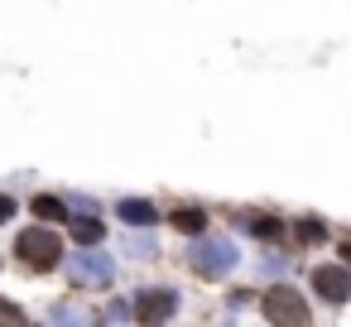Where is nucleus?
Wrapping results in <instances>:
<instances>
[{
	"label": "nucleus",
	"instance_id": "6ab92c4d",
	"mask_svg": "<svg viewBox=\"0 0 351 327\" xmlns=\"http://www.w3.org/2000/svg\"><path fill=\"white\" fill-rule=\"evenodd\" d=\"M284 269H289V260H284V255H274V260H265V274H284Z\"/></svg>",
	"mask_w": 351,
	"mask_h": 327
},
{
	"label": "nucleus",
	"instance_id": "ddd939ff",
	"mask_svg": "<svg viewBox=\"0 0 351 327\" xmlns=\"http://www.w3.org/2000/svg\"><path fill=\"white\" fill-rule=\"evenodd\" d=\"M125 250H130V255H140V260H154V255H159V241H154V236H130V241H125Z\"/></svg>",
	"mask_w": 351,
	"mask_h": 327
},
{
	"label": "nucleus",
	"instance_id": "f3484780",
	"mask_svg": "<svg viewBox=\"0 0 351 327\" xmlns=\"http://www.w3.org/2000/svg\"><path fill=\"white\" fill-rule=\"evenodd\" d=\"M250 298H255V293H245V289H236V293H231V298H226V308H231V313H236V308H245V303H250Z\"/></svg>",
	"mask_w": 351,
	"mask_h": 327
},
{
	"label": "nucleus",
	"instance_id": "1a4fd4ad",
	"mask_svg": "<svg viewBox=\"0 0 351 327\" xmlns=\"http://www.w3.org/2000/svg\"><path fill=\"white\" fill-rule=\"evenodd\" d=\"M101 236H106V226H101L92 212H87V221H82V217L73 221V241H77V245H101Z\"/></svg>",
	"mask_w": 351,
	"mask_h": 327
},
{
	"label": "nucleus",
	"instance_id": "20e7f679",
	"mask_svg": "<svg viewBox=\"0 0 351 327\" xmlns=\"http://www.w3.org/2000/svg\"><path fill=\"white\" fill-rule=\"evenodd\" d=\"M260 308H265L269 322H289V327L308 322V298H303L298 289H289V284H274V289L260 298Z\"/></svg>",
	"mask_w": 351,
	"mask_h": 327
},
{
	"label": "nucleus",
	"instance_id": "f257e3e1",
	"mask_svg": "<svg viewBox=\"0 0 351 327\" xmlns=\"http://www.w3.org/2000/svg\"><path fill=\"white\" fill-rule=\"evenodd\" d=\"M15 260H25L29 269H58L63 265V241L49 231V226H29V231H20L15 236Z\"/></svg>",
	"mask_w": 351,
	"mask_h": 327
},
{
	"label": "nucleus",
	"instance_id": "7ed1b4c3",
	"mask_svg": "<svg viewBox=\"0 0 351 327\" xmlns=\"http://www.w3.org/2000/svg\"><path fill=\"white\" fill-rule=\"evenodd\" d=\"M68 274H73L77 289H106L116 279V260L106 250H97V245H87V250L77 245V260L68 265Z\"/></svg>",
	"mask_w": 351,
	"mask_h": 327
},
{
	"label": "nucleus",
	"instance_id": "9b49d317",
	"mask_svg": "<svg viewBox=\"0 0 351 327\" xmlns=\"http://www.w3.org/2000/svg\"><path fill=\"white\" fill-rule=\"evenodd\" d=\"M245 231L260 236V241H279V221L274 217H245Z\"/></svg>",
	"mask_w": 351,
	"mask_h": 327
},
{
	"label": "nucleus",
	"instance_id": "f8f14e48",
	"mask_svg": "<svg viewBox=\"0 0 351 327\" xmlns=\"http://www.w3.org/2000/svg\"><path fill=\"white\" fill-rule=\"evenodd\" d=\"M298 241H308V245H317V241H327V226H322L317 217H303V221H298Z\"/></svg>",
	"mask_w": 351,
	"mask_h": 327
},
{
	"label": "nucleus",
	"instance_id": "a211bd4d",
	"mask_svg": "<svg viewBox=\"0 0 351 327\" xmlns=\"http://www.w3.org/2000/svg\"><path fill=\"white\" fill-rule=\"evenodd\" d=\"M15 217V197H5V193H0V226H5Z\"/></svg>",
	"mask_w": 351,
	"mask_h": 327
},
{
	"label": "nucleus",
	"instance_id": "9d476101",
	"mask_svg": "<svg viewBox=\"0 0 351 327\" xmlns=\"http://www.w3.org/2000/svg\"><path fill=\"white\" fill-rule=\"evenodd\" d=\"M34 217H39V221H68V207H63L58 197H44V193H39V197H34Z\"/></svg>",
	"mask_w": 351,
	"mask_h": 327
},
{
	"label": "nucleus",
	"instance_id": "0eeeda50",
	"mask_svg": "<svg viewBox=\"0 0 351 327\" xmlns=\"http://www.w3.org/2000/svg\"><path fill=\"white\" fill-rule=\"evenodd\" d=\"M121 221H130V226H154L159 212H154V202H145V197H125V202H121Z\"/></svg>",
	"mask_w": 351,
	"mask_h": 327
},
{
	"label": "nucleus",
	"instance_id": "423d86ee",
	"mask_svg": "<svg viewBox=\"0 0 351 327\" xmlns=\"http://www.w3.org/2000/svg\"><path fill=\"white\" fill-rule=\"evenodd\" d=\"M178 313V293L173 289H145L140 303H135V317L140 322H169Z\"/></svg>",
	"mask_w": 351,
	"mask_h": 327
},
{
	"label": "nucleus",
	"instance_id": "4468645a",
	"mask_svg": "<svg viewBox=\"0 0 351 327\" xmlns=\"http://www.w3.org/2000/svg\"><path fill=\"white\" fill-rule=\"evenodd\" d=\"M49 317H53V322H82V308H73V303H53Z\"/></svg>",
	"mask_w": 351,
	"mask_h": 327
},
{
	"label": "nucleus",
	"instance_id": "dca6fc26",
	"mask_svg": "<svg viewBox=\"0 0 351 327\" xmlns=\"http://www.w3.org/2000/svg\"><path fill=\"white\" fill-rule=\"evenodd\" d=\"M101 317H106V322H125V317H130V308H125V303H111Z\"/></svg>",
	"mask_w": 351,
	"mask_h": 327
},
{
	"label": "nucleus",
	"instance_id": "6e6552de",
	"mask_svg": "<svg viewBox=\"0 0 351 327\" xmlns=\"http://www.w3.org/2000/svg\"><path fill=\"white\" fill-rule=\"evenodd\" d=\"M169 221H173L183 236H202V231H207V212H202V207H178Z\"/></svg>",
	"mask_w": 351,
	"mask_h": 327
},
{
	"label": "nucleus",
	"instance_id": "39448f33",
	"mask_svg": "<svg viewBox=\"0 0 351 327\" xmlns=\"http://www.w3.org/2000/svg\"><path fill=\"white\" fill-rule=\"evenodd\" d=\"M313 289H317V298H327V303H346L351 298V274L341 269V265H317L313 269Z\"/></svg>",
	"mask_w": 351,
	"mask_h": 327
},
{
	"label": "nucleus",
	"instance_id": "f03ea898",
	"mask_svg": "<svg viewBox=\"0 0 351 327\" xmlns=\"http://www.w3.org/2000/svg\"><path fill=\"white\" fill-rule=\"evenodd\" d=\"M236 245L231 241H217V236H197V245L188 250V265H193V274L197 279H226L231 269H236Z\"/></svg>",
	"mask_w": 351,
	"mask_h": 327
},
{
	"label": "nucleus",
	"instance_id": "2eb2a0df",
	"mask_svg": "<svg viewBox=\"0 0 351 327\" xmlns=\"http://www.w3.org/2000/svg\"><path fill=\"white\" fill-rule=\"evenodd\" d=\"M0 322H25V308H15V303L0 298Z\"/></svg>",
	"mask_w": 351,
	"mask_h": 327
}]
</instances>
